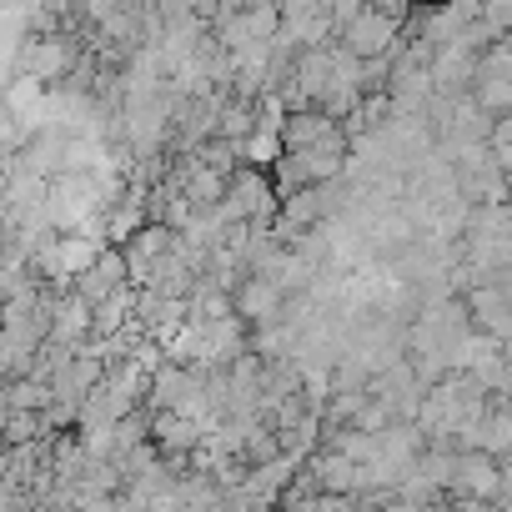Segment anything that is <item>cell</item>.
<instances>
[{"instance_id":"1","label":"cell","mask_w":512,"mask_h":512,"mask_svg":"<svg viewBox=\"0 0 512 512\" xmlns=\"http://www.w3.org/2000/svg\"><path fill=\"white\" fill-rule=\"evenodd\" d=\"M226 221H251V226H277L282 221V191L272 181V171L262 166H241L231 176V191L221 201Z\"/></svg>"},{"instance_id":"2","label":"cell","mask_w":512,"mask_h":512,"mask_svg":"<svg viewBox=\"0 0 512 512\" xmlns=\"http://www.w3.org/2000/svg\"><path fill=\"white\" fill-rule=\"evenodd\" d=\"M337 41H342L352 56H362V61H392V56H397V41H402V21L387 16V11H377V6H367Z\"/></svg>"},{"instance_id":"3","label":"cell","mask_w":512,"mask_h":512,"mask_svg":"<svg viewBox=\"0 0 512 512\" xmlns=\"http://www.w3.org/2000/svg\"><path fill=\"white\" fill-rule=\"evenodd\" d=\"M81 51H76V41L71 36H31L26 46H16V71H26V76H41L46 86L51 81H61V76H76V61Z\"/></svg>"},{"instance_id":"4","label":"cell","mask_w":512,"mask_h":512,"mask_svg":"<svg viewBox=\"0 0 512 512\" xmlns=\"http://www.w3.org/2000/svg\"><path fill=\"white\" fill-rule=\"evenodd\" d=\"M467 317L482 337L492 342H512V287L507 282H482V287H467Z\"/></svg>"},{"instance_id":"5","label":"cell","mask_w":512,"mask_h":512,"mask_svg":"<svg viewBox=\"0 0 512 512\" xmlns=\"http://www.w3.org/2000/svg\"><path fill=\"white\" fill-rule=\"evenodd\" d=\"M502 457L492 452H457V472H452V502L457 497H482V502H502Z\"/></svg>"},{"instance_id":"6","label":"cell","mask_w":512,"mask_h":512,"mask_svg":"<svg viewBox=\"0 0 512 512\" xmlns=\"http://www.w3.org/2000/svg\"><path fill=\"white\" fill-rule=\"evenodd\" d=\"M231 297H236V317L251 322V327H272V322H282V317H287V302H292L272 277H256V272L241 277V287H236Z\"/></svg>"},{"instance_id":"7","label":"cell","mask_w":512,"mask_h":512,"mask_svg":"<svg viewBox=\"0 0 512 512\" xmlns=\"http://www.w3.org/2000/svg\"><path fill=\"white\" fill-rule=\"evenodd\" d=\"M71 287H76V292H81V297H86L91 307H101L106 297H116L121 287H131V267H126V251H121V246H106V251L96 256V262H91V267H86V272H81V277H76Z\"/></svg>"},{"instance_id":"8","label":"cell","mask_w":512,"mask_h":512,"mask_svg":"<svg viewBox=\"0 0 512 512\" xmlns=\"http://www.w3.org/2000/svg\"><path fill=\"white\" fill-rule=\"evenodd\" d=\"M337 136H347V121H337V116H327V111H292L287 116V131H282V141H287V151H307V146H322V141H337Z\"/></svg>"},{"instance_id":"9","label":"cell","mask_w":512,"mask_h":512,"mask_svg":"<svg viewBox=\"0 0 512 512\" xmlns=\"http://www.w3.org/2000/svg\"><path fill=\"white\" fill-rule=\"evenodd\" d=\"M56 402V387L46 377H11L6 382V412H46Z\"/></svg>"},{"instance_id":"10","label":"cell","mask_w":512,"mask_h":512,"mask_svg":"<svg viewBox=\"0 0 512 512\" xmlns=\"http://www.w3.org/2000/svg\"><path fill=\"white\" fill-rule=\"evenodd\" d=\"M472 101H477L492 121H497V116H512V81H507V76H477Z\"/></svg>"}]
</instances>
